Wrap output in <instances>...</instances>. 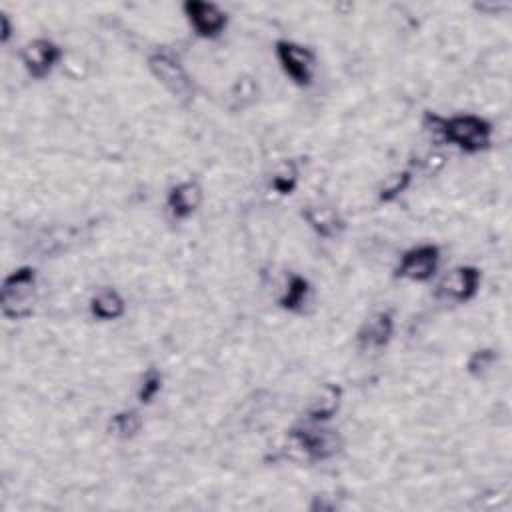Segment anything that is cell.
Here are the masks:
<instances>
[{
  "label": "cell",
  "instance_id": "obj_1",
  "mask_svg": "<svg viewBox=\"0 0 512 512\" xmlns=\"http://www.w3.org/2000/svg\"><path fill=\"white\" fill-rule=\"evenodd\" d=\"M420 128L434 146L456 148L462 158L490 154L498 142V122L474 110H426Z\"/></svg>",
  "mask_w": 512,
  "mask_h": 512
},
{
  "label": "cell",
  "instance_id": "obj_2",
  "mask_svg": "<svg viewBox=\"0 0 512 512\" xmlns=\"http://www.w3.org/2000/svg\"><path fill=\"white\" fill-rule=\"evenodd\" d=\"M144 68L154 84L182 106H190L198 96V80L182 60L180 50L160 44L144 54Z\"/></svg>",
  "mask_w": 512,
  "mask_h": 512
},
{
  "label": "cell",
  "instance_id": "obj_3",
  "mask_svg": "<svg viewBox=\"0 0 512 512\" xmlns=\"http://www.w3.org/2000/svg\"><path fill=\"white\" fill-rule=\"evenodd\" d=\"M42 300V274L32 264H20L8 272L0 286L2 316L10 322H28Z\"/></svg>",
  "mask_w": 512,
  "mask_h": 512
},
{
  "label": "cell",
  "instance_id": "obj_4",
  "mask_svg": "<svg viewBox=\"0 0 512 512\" xmlns=\"http://www.w3.org/2000/svg\"><path fill=\"white\" fill-rule=\"evenodd\" d=\"M272 58L280 74L294 90L306 92L314 88L320 78L322 58L320 52L310 44L294 38H278L272 46Z\"/></svg>",
  "mask_w": 512,
  "mask_h": 512
},
{
  "label": "cell",
  "instance_id": "obj_5",
  "mask_svg": "<svg viewBox=\"0 0 512 512\" xmlns=\"http://www.w3.org/2000/svg\"><path fill=\"white\" fill-rule=\"evenodd\" d=\"M484 270L476 262H460L448 268L436 282L430 298L446 308H464L480 300Z\"/></svg>",
  "mask_w": 512,
  "mask_h": 512
},
{
  "label": "cell",
  "instance_id": "obj_6",
  "mask_svg": "<svg viewBox=\"0 0 512 512\" xmlns=\"http://www.w3.org/2000/svg\"><path fill=\"white\" fill-rule=\"evenodd\" d=\"M442 248L444 246L434 240H418L406 246L392 266V280L406 286H422L432 282L442 264Z\"/></svg>",
  "mask_w": 512,
  "mask_h": 512
},
{
  "label": "cell",
  "instance_id": "obj_7",
  "mask_svg": "<svg viewBox=\"0 0 512 512\" xmlns=\"http://www.w3.org/2000/svg\"><path fill=\"white\" fill-rule=\"evenodd\" d=\"M206 202V184L198 176H182L166 188L162 208L174 224L184 226L202 214Z\"/></svg>",
  "mask_w": 512,
  "mask_h": 512
},
{
  "label": "cell",
  "instance_id": "obj_8",
  "mask_svg": "<svg viewBox=\"0 0 512 512\" xmlns=\"http://www.w3.org/2000/svg\"><path fill=\"white\" fill-rule=\"evenodd\" d=\"M20 66L28 80L46 82L66 60V50L50 36H36L28 40L18 52Z\"/></svg>",
  "mask_w": 512,
  "mask_h": 512
},
{
  "label": "cell",
  "instance_id": "obj_9",
  "mask_svg": "<svg viewBox=\"0 0 512 512\" xmlns=\"http://www.w3.org/2000/svg\"><path fill=\"white\" fill-rule=\"evenodd\" d=\"M182 18L198 40L216 42L228 28V14L220 4L204 0H188L182 4Z\"/></svg>",
  "mask_w": 512,
  "mask_h": 512
},
{
  "label": "cell",
  "instance_id": "obj_10",
  "mask_svg": "<svg viewBox=\"0 0 512 512\" xmlns=\"http://www.w3.org/2000/svg\"><path fill=\"white\" fill-rule=\"evenodd\" d=\"M346 386L338 380H322L304 400V418L312 422H332L346 404Z\"/></svg>",
  "mask_w": 512,
  "mask_h": 512
},
{
  "label": "cell",
  "instance_id": "obj_11",
  "mask_svg": "<svg viewBox=\"0 0 512 512\" xmlns=\"http://www.w3.org/2000/svg\"><path fill=\"white\" fill-rule=\"evenodd\" d=\"M130 314V300L118 286L106 284L96 288L86 302V316L96 324L124 322Z\"/></svg>",
  "mask_w": 512,
  "mask_h": 512
},
{
  "label": "cell",
  "instance_id": "obj_12",
  "mask_svg": "<svg viewBox=\"0 0 512 512\" xmlns=\"http://www.w3.org/2000/svg\"><path fill=\"white\" fill-rule=\"evenodd\" d=\"M164 382H166V372L158 366V364H150L146 366L134 382V398L138 402V406H152L154 402H160L162 394H164Z\"/></svg>",
  "mask_w": 512,
  "mask_h": 512
}]
</instances>
